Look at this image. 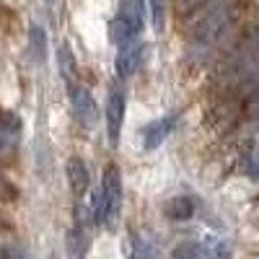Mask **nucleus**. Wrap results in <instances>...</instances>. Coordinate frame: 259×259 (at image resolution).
<instances>
[{"instance_id":"obj_6","label":"nucleus","mask_w":259,"mask_h":259,"mask_svg":"<svg viewBox=\"0 0 259 259\" xmlns=\"http://www.w3.org/2000/svg\"><path fill=\"white\" fill-rule=\"evenodd\" d=\"M143 55H145V47L140 45L138 39L133 41H124V45H119V55L114 60V70L119 78H130L143 62Z\"/></svg>"},{"instance_id":"obj_18","label":"nucleus","mask_w":259,"mask_h":259,"mask_svg":"<svg viewBox=\"0 0 259 259\" xmlns=\"http://www.w3.org/2000/svg\"><path fill=\"white\" fill-rule=\"evenodd\" d=\"M13 197V187L3 179V177H0V202H3V200H11Z\"/></svg>"},{"instance_id":"obj_8","label":"nucleus","mask_w":259,"mask_h":259,"mask_svg":"<svg viewBox=\"0 0 259 259\" xmlns=\"http://www.w3.org/2000/svg\"><path fill=\"white\" fill-rule=\"evenodd\" d=\"M194 210H197V202H194V197H187V194L168 200L166 207H163V212L168 215L171 221H187V218L194 215Z\"/></svg>"},{"instance_id":"obj_16","label":"nucleus","mask_w":259,"mask_h":259,"mask_svg":"<svg viewBox=\"0 0 259 259\" xmlns=\"http://www.w3.org/2000/svg\"><path fill=\"white\" fill-rule=\"evenodd\" d=\"M246 177L251 179V182H259V153H254V156H249V161H246Z\"/></svg>"},{"instance_id":"obj_12","label":"nucleus","mask_w":259,"mask_h":259,"mask_svg":"<svg viewBox=\"0 0 259 259\" xmlns=\"http://www.w3.org/2000/svg\"><path fill=\"white\" fill-rule=\"evenodd\" d=\"M150 6V18H153V29H163V16H166V0H148Z\"/></svg>"},{"instance_id":"obj_4","label":"nucleus","mask_w":259,"mask_h":259,"mask_svg":"<svg viewBox=\"0 0 259 259\" xmlns=\"http://www.w3.org/2000/svg\"><path fill=\"white\" fill-rule=\"evenodd\" d=\"M124 112H127V94L119 85H112L109 96H106V133H109L112 145L119 143V130H122V122H124Z\"/></svg>"},{"instance_id":"obj_3","label":"nucleus","mask_w":259,"mask_h":259,"mask_svg":"<svg viewBox=\"0 0 259 259\" xmlns=\"http://www.w3.org/2000/svg\"><path fill=\"white\" fill-rule=\"evenodd\" d=\"M145 24V3L143 0H122L117 16L109 24V36L114 45H124V41L138 39Z\"/></svg>"},{"instance_id":"obj_7","label":"nucleus","mask_w":259,"mask_h":259,"mask_svg":"<svg viewBox=\"0 0 259 259\" xmlns=\"http://www.w3.org/2000/svg\"><path fill=\"white\" fill-rule=\"evenodd\" d=\"M68 182H70V189L75 197H83L91 187V174H89V166L83 163V158L73 156L68 161Z\"/></svg>"},{"instance_id":"obj_11","label":"nucleus","mask_w":259,"mask_h":259,"mask_svg":"<svg viewBox=\"0 0 259 259\" xmlns=\"http://www.w3.org/2000/svg\"><path fill=\"white\" fill-rule=\"evenodd\" d=\"M207 3L210 0H174V11H177V16H192L200 8H205Z\"/></svg>"},{"instance_id":"obj_2","label":"nucleus","mask_w":259,"mask_h":259,"mask_svg":"<svg viewBox=\"0 0 259 259\" xmlns=\"http://www.w3.org/2000/svg\"><path fill=\"white\" fill-rule=\"evenodd\" d=\"M119 207H122V179H119V171L114 166H109L101 177L99 192L94 197V221L99 226L112 228L119 218Z\"/></svg>"},{"instance_id":"obj_15","label":"nucleus","mask_w":259,"mask_h":259,"mask_svg":"<svg viewBox=\"0 0 259 259\" xmlns=\"http://www.w3.org/2000/svg\"><path fill=\"white\" fill-rule=\"evenodd\" d=\"M177 259H200L202 256V251H200V246L197 244H182L179 249H177V254H174Z\"/></svg>"},{"instance_id":"obj_13","label":"nucleus","mask_w":259,"mask_h":259,"mask_svg":"<svg viewBox=\"0 0 259 259\" xmlns=\"http://www.w3.org/2000/svg\"><path fill=\"white\" fill-rule=\"evenodd\" d=\"M31 52L36 60H45V29L31 26Z\"/></svg>"},{"instance_id":"obj_1","label":"nucleus","mask_w":259,"mask_h":259,"mask_svg":"<svg viewBox=\"0 0 259 259\" xmlns=\"http://www.w3.org/2000/svg\"><path fill=\"white\" fill-rule=\"evenodd\" d=\"M233 24V3L231 0H210L205 13L192 24L189 31V52L194 57H207L223 41Z\"/></svg>"},{"instance_id":"obj_20","label":"nucleus","mask_w":259,"mask_h":259,"mask_svg":"<svg viewBox=\"0 0 259 259\" xmlns=\"http://www.w3.org/2000/svg\"><path fill=\"white\" fill-rule=\"evenodd\" d=\"M0 249H3V246H0Z\"/></svg>"},{"instance_id":"obj_19","label":"nucleus","mask_w":259,"mask_h":259,"mask_svg":"<svg viewBox=\"0 0 259 259\" xmlns=\"http://www.w3.org/2000/svg\"><path fill=\"white\" fill-rule=\"evenodd\" d=\"M249 109H251L254 117H259V89H256V94H254V99H251V106H249Z\"/></svg>"},{"instance_id":"obj_10","label":"nucleus","mask_w":259,"mask_h":259,"mask_svg":"<svg viewBox=\"0 0 259 259\" xmlns=\"http://www.w3.org/2000/svg\"><path fill=\"white\" fill-rule=\"evenodd\" d=\"M200 251H202L205 259H231V249H228V244L221 241V239H207V241L200 246Z\"/></svg>"},{"instance_id":"obj_9","label":"nucleus","mask_w":259,"mask_h":259,"mask_svg":"<svg viewBox=\"0 0 259 259\" xmlns=\"http://www.w3.org/2000/svg\"><path fill=\"white\" fill-rule=\"evenodd\" d=\"M16 135H18V122L13 117L0 119V158L8 156L13 145H16Z\"/></svg>"},{"instance_id":"obj_5","label":"nucleus","mask_w":259,"mask_h":259,"mask_svg":"<svg viewBox=\"0 0 259 259\" xmlns=\"http://www.w3.org/2000/svg\"><path fill=\"white\" fill-rule=\"evenodd\" d=\"M174 124H177V114H166V117H158L153 122H148L140 130V145L145 150H156L168 138V133L174 130Z\"/></svg>"},{"instance_id":"obj_17","label":"nucleus","mask_w":259,"mask_h":259,"mask_svg":"<svg viewBox=\"0 0 259 259\" xmlns=\"http://www.w3.org/2000/svg\"><path fill=\"white\" fill-rule=\"evenodd\" d=\"M0 259H26V256H24V251L16 249V246H3V249H0Z\"/></svg>"},{"instance_id":"obj_14","label":"nucleus","mask_w":259,"mask_h":259,"mask_svg":"<svg viewBox=\"0 0 259 259\" xmlns=\"http://www.w3.org/2000/svg\"><path fill=\"white\" fill-rule=\"evenodd\" d=\"M133 259H156L153 244H148L143 239H135V244H133Z\"/></svg>"}]
</instances>
